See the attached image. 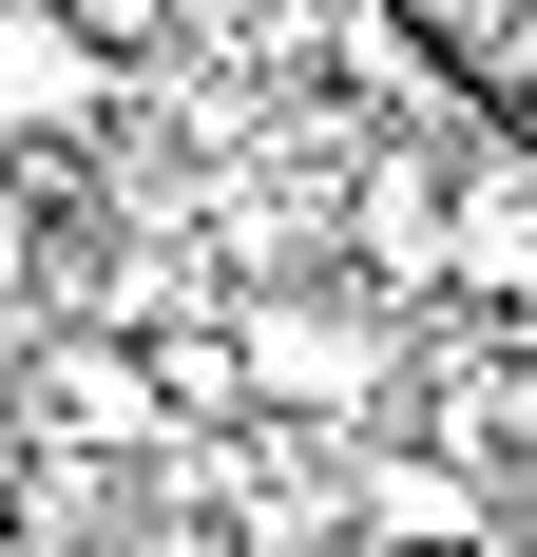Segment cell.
Listing matches in <instances>:
<instances>
[{
  "instance_id": "cell-8",
  "label": "cell",
  "mask_w": 537,
  "mask_h": 557,
  "mask_svg": "<svg viewBox=\"0 0 537 557\" xmlns=\"http://www.w3.org/2000/svg\"><path fill=\"white\" fill-rule=\"evenodd\" d=\"M20 288H39V173L0 154V308H20Z\"/></svg>"
},
{
  "instance_id": "cell-9",
  "label": "cell",
  "mask_w": 537,
  "mask_h": 557,
  "mask_svg": "<svg viewBox=\"0 0 537 557\" xmlns=\"http://www.w3.org/2000/svg\"><path fill=\"white\" fill-rule=\"evenodd\" d=\"M0 423H20V308H0Z\"/></svg>"
},
{
  "instance_id": "cell-1",
  "label": "cell",
  "mask_w": 537,
  "mask_h": 557,
  "mask_svg": "<svg viewBox=\"0 0 537 557\" xmlns=\"http://www.w3.org/2000/svg\"><path fill=\"white\" fill-rule=\"evenodd\" d=\"M230 366H250V423H384V366H403V308H365L346 270L230 288Z\"/></svg>"
},
{
  "instance_id": "cell-2",
  "label": "cell",
  "mask_w": 537,
  "mask_h": 557,
  "mask_svg": "<svg viewBox=\"0 0 537 557\" xmlns=\"http://www.w3.org/2000/svg\"><path fill=\"white\" fill-rule=\"evenodd\" d=\"M441 193H461V135L441 115L346 135V173H326V270L365 288V308H441Z\"/></svg>"
},
{
  "instance_id": "cell-6",
  "label": "cell",
  "mask_w": 537,
  "mask_h": 557,
  "mask_svg": "<svg viewBox=\"0 0 537 557\" xmlns=\"http://www.w3.org/2000/svg\"><path fill=\"white\" fill-rule=\"evenodd\" d=\"M441 288L537 327V135H461V193H441Z\"/></svg>"
},
{
  "instance_id": "cell-4",
  "label": "cell",
  "mask_w": 537,
  "mask_h": 557,
  "mask_svg": "<svg viewBox=\"0 0 537 557\" xmlns=\"http://www.w3.org/2000/svg\"><path fill=\"white\" fill-rule=\"evenodd\" d=\"M499 539V481L480 461H441V443H346V557H480Z\"/></svg>"
},
{
  "instance_id": "cell-3",
  "label": "cell",
  "mask_w": 537,
  "mask_h": 557,
  "mask_svg": "<svg viewBox=\"0 0 537 557\" xmlns=\"http://www.w3.org/2000/svg\"><path fill=\"white\" fill-rule=\"evenodd\" d=\"M20 461H173L135 327H20Z\"/></svg>"
},
{
  "instance_id": "cell-7",
  "label": "cell",
  "mask_w": 537,
  "mask_h": 557,
  "mask_svg": "<svg viewBox=\"0 0 537 557\" xmlns=\"http://www.w3.org/2000/svg\"><path fill=\"white\" fill-rule=\"evenodd\" d=\"M384 20H403L441 77H519V39H537V0H384Z\"/></svg>"
},
{
  "instance_id": "cell-5",
  "label": "cell",
  "mask_w": 537,
  "mask_h": 557,
  "mask_svg": "<svg viewBox=\"0 0 537 557\" xmlns=\"http://www.w3.org/2000/svg\"><path fill=\"white\" fill-rule=\"evenodd\" d=\"M97 135H115V58L58 0H0V154L58 173V154H97Z\"/></svg>"
}]
</instances>
